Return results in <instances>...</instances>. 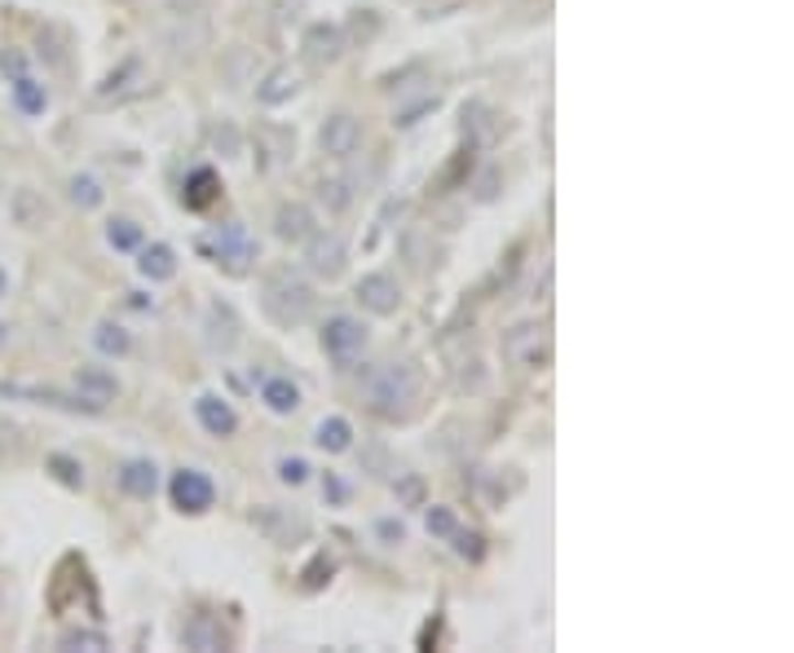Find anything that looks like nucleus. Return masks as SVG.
<instances>
[{
	"label": "nucleus",
	"mask_w": 794,
	"mask_h": 653,
	"mask_svg": "<svg viewBox=\"0 0 794 653\" xmlns=\"http://www.w3.org/2000/svg\"><path fill=\"white\" fill-rule=\"evenodd\" d=\"M362 394H366V407H371L375 416H384V420H407V416L416 411L420 394H424V376H420L416 363H384V367H375V372L366 376Z\"/></svg>",
	"instance_id": "nucleus-1"
},
{
	"label": "nucleus",
	"mask_w": 794,
	"mask_h": 653,
	"mask_svg": "<svg viewBox=\"0 0 794 653\" xmlns=\"http://www.w3.org/2000/svg\"><path fill=\"white\" fill-rule=\"evenodd\" d=\"M313 287L296 274V269H287V265H278V269H269L265 274V283H261V309H265V318L269 322H278V326H305L309 318H313Z\"/></svg>",
	"instance_id": "nucleus-2"
},
{
	"label": "nucleus",
	"mask_w": 794,
	"mask_h": 653,
	"mask_svg": "<svg viewBox=\"0 0 794 653\" xmlns=\"http://www.w3.org/2000/svg\"><path fill=\"white\" fill-rule=\"evenodd\" d=\"M0 71L10 76V98H14V107H19L27 120H36V115L49 111V89L27 71V58H23L19 49H0Z\"/></svg>",
	"instance_id": "nucleus-3"
},
{
	"label": "nucleus",
	"mask_w": 794,
	"mask_h": 653,
	"mask_svg": "<svg viewBox=\"0 0 794 653\" xmlns=\"http://www.w3.org/2000/svg\"><path fill=\"white\" fill-rule=\"evenodd\" d=\"M203 252H208L225 274H247L252 261H256V239H252L239 221H230V225H217V230H212V239L203 243Z\"/></svg>",
	"instance_id": "nucleus-4"
},
{
	"label": "nucleus",
	"mask_w": 794,
	"mask_h": 653,
	"mask_svg": "<svg viewBox=\"0 0 794 653\" xmlns=\"http://www.w3.org/2000/svg\"><path fill=\"white\" fill-rule=\"evenodd\" d=\"M322 350L327 358H335L340 367H349L362 350H366V326L353 318V313H331L322 322Z\"/></svg>",
	"instance_id": "nucleus-5"
},
{
	"label": "nucleus",
	"mask_w": 794,
	"mask_h": 653,
	"mask_svg": "<svg viewBox=\"0 0 794 653\" xmlns=\"http://www.w3.org/2000/svg\"><path fill=\"white\" fill-rule=\"evenodd\" d=\"M504 358L512 363V367H543L548 358H552V341H548V326H539V322H521V326H512V332L504 336Z\"/></svg>",
	"instance_id": "nucleus-6"
},
{
	"label": "nucleus",
	"mask_w": 794,
	"mask_h": 653,
	"mask_svg": "<svg viewBox=\"0 0 794 653\" xmlns=\"http://www.w3.org/2000/svg\"><path fill=\"white\" fill-rule=\"evenodd\" d=\"M168 495H173V508H177V512H186V517H203V512L217 503V486H212V477H208V473H199V468H181V473H173Z\"/></svg>",
	"instance_id": "nucleus-7"
},
{
	"label": "nucleus",
	"mask_w": 794,
	"mask_h": 653,
	"mask_svg": "<svg viewBox=\"0 0 794 653\" xmlns=\"http://www.w3.org/2000/svg\"><path fill=\"white\" fill-rule=\"evenodd\" d=\"M353 296L362 300L366 313H379V318L397 313V305H402V287H397L393 274H362L357 287H353Z\"/></svg>",
	"instance_id": "nucleus-8"
},
{
	"label": "nucleus",
	"mask_w": 794,
	"mask_h": 653,
	"mask_svg": "<svg viewBox=\"0 0 794 653\" xmlns=\"http://www.w3.org/2000/svg\"><path fill=\"white\" fill-rule=\"evenodd\" d=\"M344 239L340 234H322V230H313L309 239H305V261H309V269L318 274V278H340L344 274Z\"/></svg>",
	"instance_id": "nucleus-9"
},
{
	"label": "nucleus",
	"mask_w": 794,
	"mask_h": 653,
	"mask_svg": "<svg viewBox=\"0 0 794 653\" xmlns=\"http://www.w3.org/2000/svg\"><path fill=\"white\" fill-rule=\"evenodd\" d=\"M318 146H322V155H331V159H349V155H357V146H362V124L340 111V115H331V120L318 129Z\"/></svg>",
	"instance_id": "nucleus-10"
},
{
	"label": "nucleus",
	"mask_w": 794,
	"mask_h": 653,
	"mask_svg": "<svg viewBox=\"0 0 794 653\" xmlns=\"http://www.w3.org/2000/svg\"><path fill=\"white\" fill-rule=\"evenodd\" d=\"M239 318H234V309L230 305H208V313H203V345L212 350V354H230L234 345H239Z\"/></svg>",
	"instance_id": "nucleus-11"
},
{
	"label": "nucleus",
	"mask_w": 794,
	"mask_h": 653,
	"mask_svg": "<svg viewBox=\"0 0 794 653\" xmlns=\"http://www.w3.org/2000/svg\"><path fill=\"white\" fill-rule=\"evenodd\" d=\"M300 54L309 67H331L340 54H344V32L335 23H313L300 41Z\"/></svg>",
	"instance_id": "nucleus-12"
},
{
	"label": "nucleus",
	"mask_w": 794,
	"mask_h": 653,
	"mask_svg": "<svg viewBox=\"0 0 794 653\" xmlns=\"http://www.w3.org/2000/svg\"><path fill=\"white\" fill-rule=\"evenodd\" d=\"M195 420H199L203 433H212V438H230V433L239 429L234 407H230L225 398H217V394H199V398H195Z\"/></svg>",
	"instance_id": "nucleus-13"
},
{
	"label": "nucleus",
	"mask_w": 794,
	"mask_h": 653,
	"mask_svg": "<svg viewBox=\"0 0 794 653\" xmlns=\"http://www.w3.org/2000/svg\"><path fill=\"white\" fill-rule=\"evenodd\" d=\"M76 394L93 407V416L107 407V402H115V394H120V385H115V376L107 372V367H80V376H76Z\"/></svg>",
	"instance_id": "nucleus-14"
},
{
	"label": "nucleus",
	"mask_w": 794,
	"mask_h": 653,
	"mask_svg": "<svg viewBox=\"0 0 794 653\" xmlns=\"http://www.w3.org/2000/svg\"><path fill=\"white\" fill-rule=\"evenodd\" d=\"M313 230H318V221H313V212H309L305 203H278V212H274V234H278L283 243H305Z\"/></svg>",
	"instance_id": "nucleus-15"
},
{
	"label": "nucleus",
	"mask_w": 794,
	"mask_h": 653,
	"mask_svg": "<svg viewBox=\"0 0 794 653\" xmlns=\"http://www.w3.org/2000/svg\"><path fill=\"white\" fill-rule=\"evenodd\" d=\"M181 644H186V649H199V653H212V649H225L230 640H225V631H221L217 618L195 613V618H186V627H181Z\"/></svg>",
	"instance_id": "nucleus-16"
},
{
	"label": "nucleus",
	"mask_w": 794,
	"mask_h": 653,
	"mask_svg": "<svg viewBox=\"0 0 794 653\" xmlns=\"http://www.w3.org/2000/svg\"><path fill=\"white\" fill-rule=\"evenodd\" d=\"M252 521H256V530H261V534H269V539H274V543H283V547H287L291 539H305V530H309V521H305V517L283 521V508H274V503H269V508H261Z\"/></svg>",
	"instance_id": "nucleus-17"
},
{
	"label": "nucleus",
	"mask_w": 794,
	"mask_h": 653,
	"mask_svg": "<svg viewBox=\"0 0 794 653\" xmlns=\"http://www.w3.org/2000/svg\"><path fill=\"white\" fill-rule=\"evenodd\" d=\"M120 486L133 499H151L159 490V468L151 460H129V464H120Z\"/></svg>",
	"instance_id": "nucleus-18"
},
{
	"label": "nucleus",
	"mask_w": 794,
	"mask_h": 653,
	"mask_svg": "<svg viewBox=\"0 0 794 653\" xmlns=\"http://www.w3.org/2000/svg\"><path fill=\"white\" fill-rule=\"evenodd\" d=\"M300 93V76L291 71V67H274L269 76H265V85H256V98L265 102V107H283V102H291Z\"/></svg>",
	"instance_id": "nucleus-19"
},
{
	"label": "nucleus",
	"mask_w": 794,
	"mask_h": 653,
	"mask_svg": "<svg viewBox=\"0 0 794 653\" xmlns=\"http://www.w3.org/2000/svg\"><path fill=\"white\" fill-rule=\"evenodd\" d=\"M137 269H142V278H151V283H168V278H177V252H173L168 243H151V247H142Z\"/></svg>",
	"instance_id": "nucleus-20"
},
{
	"label": "nucleus",
	"mask_w": 794,
	"mask_h": 653,
	"mask_svg": "<svg viewBox=\"0 0 794 653\" xmlns=\"http://www.w3.org/2000/svg\"><path fill=\"white\" fill-rule=\"evenodd\" d=\"M313 442H318L327 455H344V451L353 446V424H349L344 416H327V420H318Z\"/></svg>",
	"instance_id": "nucleus-21"
},
{
	"label": "nucleus",
	"mask_w": 794,
	"mask_h": 653,
	"mask_svg": "<svg viewBox=\"0 0 794 653\" xmlns=\"http://www.w3.org/2000/svg\"><path fill=\"white\" fill-rule=\"evenodd\" d=\"M261 402H265L274 416H291V411L300 407V389H296L287 376H274V380L261 385Z\"/></svg>",
	"instance_id": "nucleus-22"
},
{
	"label": "nucleus",
	"mask_w": 794,
	"mask_h": 653,
	"mask_svg": "<svg viewBox=\"0 0 794 653\" xmlns=\"http://www.w3.org/2000/svg\"><path fill=\"white\" fill-rule=\"evenodd\" d=\"M217 190H221V181H217V173H212V168H195V173L186 177V190H181V203H186V208H208V203L217 199Z\"/></svg>",
	"instance_id": "nucleus-23"
},
{
	"label": "nucleus",
	"mask_w": 794,
	"mask_h": 653,
	"mask_svg": "<svg viewBox=\"0 0 794 653\" xmlns=\"http://www.w3.org/2000/svg\"><path fill=\"white\" fill-rule=\"evenodd\" d=\"M93 345H98V350H102L107 358H124L133 341H129V332H124V326H120V322H111V318H102V322L93 326Z\"/></svg>",
	"instance_id": "nucleus-24"
},
{
	"label": "nucleus",
	"mask_w": 794,
	"mask_h": 653,
	"mask_svg": "<svg viewBox=\"0 0 794 653\" xmlns=\"http://www.w3.org/2000/svg\"><path fill=\"white\" fill-rule=\"evenodd\" d=\"M14 217H19V225L41 230V225L49 221V203H41L32 190H19V195H14Z\"/></svg>",
	"instance_id": "nucleus-25"
},
{
	"label": "nucleus",
	"mask_w": 794,
	"mask_h": 653,
	"mask_svg": "<svg viewBox=\"0 0 794 653\" xmlns=\"http://www.w3.org/2000/svg\"><path fill=\"white\" fill-rule=\"evenodd\" d=\"M107 243H111L115 252H137V247H142V225L129 221V217H115V221L107 225Z\"/></svg>",
	"instance_id": "nucleus-26"
},
{
	"label": "nucleus",
	"mask_w": 794,
	"mask_h": 653,
	"mask_svg": "<svg viewBox=\"0 0 794 653\" xmlns=\"http://www.w3.org/2000/svg\"><path fill=\"white\" fill-rule=\"evenodd\" d=\"M102 199H107V190L89 177V173H80V177H71V203L80 208V212H93V208H102Z\"/></svg>",
	"instance_id": "nucleus-27"
},
{
	"label": "nucleus",
	"mask_w": 794,
	"mask_h": 653,
	"mask_svg": "<svg viewBox=\"0 0 794 653\" xmlns=\"http://www.w3.org/2000/svg\"><path fill=\"white\" fill-rule=\"evenodd\" d=\"M331 574H335V561H331L327 552H318V556L305 565V574H300V578H305V591H318V587H327V583H331Z\"/></svg>",
	"instance_id": "nucleus-28"
},
{
	"label": "nucleus",
	"mask_w": 794,
	"mask_h": 653,
	"mask_svg": "<svg viewBox=\"0 0 794 653\" xmlns=\"http://www.w3.org/2000/svg\"><path fill=\"white\" fill-rule=\"evenodd\" d=\"M58 649H107V635L89 631V627H71V631L58 635Z\"/></svg>",
	"instance_id": "nucleus-29"
},
{
	"label": "nucleus",
	"mask_w": 794,
	"mask_h": 653,
	"mask_svg": "<svg viewBox=\"0 0 794 653\" xmlns=\"http://www.w3.org/2000/svg\"><path fill=\"white\" fill-rule=\"evenodd\" d=\"M322 203H327L331 212H344V208L353 203V190H349V181H344V177H335V181H322Z\"/></svg>",
	"instance_id": "nucleus-30"
},
{
	"label": "nucleus",
	"mask_w": 794,
	"mask_h": 653,
	"mask_svg": "<svg viewBox=\"0 0 794 653\" xmlns=\"http://www.w3.org/2000/svg\"><path fill=\"white\" fill-rule=\"evenodd\" d=\"M424 525H429V534H438V539H451V534L460 530V521H455V512H451V508H429Z\"/></svg>",
	"instance_id": "nucleus-31"
},
{
	"label": "nucleus",
	"mask_w": 794,
	"mask_h": 653,
	"mask_svg": "<svg viewBox=\"0 0 794 653\" xmlns=\"http://www.w3.org/2000/svg\"><path fill=\"white\" fill-rule=\"evenodd\" d=\"M451 539H455V552H460L464 561H482V556H486V539H482V534H468V530H455Z\"/></svg>",
	"instance_id": "nucleus-32"
},
{
	"label": "nucleus",
	"mask_w": 794,
	"mask_h": 653,
	"mask_svg": "<svg viewBox=\"0 0 794 653\" xmlns=\"http://www.w3.org/2000/svg\"><path fill=\"white\" fill-rule=\"evenodd\" d=\"M49 468H54V473H58V482H67L71 490H80V486H85V473H80V464H76V460L54 455V460H49Z\"/></svg>",
	"instance_id": "nucleus-33"
},
{
	"label": "nucleus",
	"mask_w": 794,
	"mask_h": 653,
	"mask_svg": "<svg viewBox=\"0 0 794 653\" xmlns=\"http://www.w3.org/2000/svg\"><path fill=\"white\" fill-rule=\"evenodd\" d=\"M309 477V464L300 460V455H283L278 460V482H287V486H300Z\"/></svg>",
	"instance_id": "nucleus-34"
},
{
	"label": "nucleus",
	"mask_w": 794,
	"mask_h": 653,
	"mask_svg": "<svg viewBox=\"0 0 794 653\" xmlns=\"http://www.w3.org/2000/svg\"><path fill=\"white\" fill-rule=\"evenodd\" d=\"M375 530H379V539H388V543H402V539H407V525H402V521H379Z\"/></svg>",
	"instance_id": "nucleus-35"
},
{
	"label": "nucleus",
	"mask_w": 794,
	"mask_h": 653,
	"mask_svg": "<svg viewBox=\"0 0 794 653\" xmlns=\"http://www.w3.org/2000/svg\"><path fill=\"white\" fill-rule=\"evenodd\" d=\"M212 142H225V151H230V155H239V137H234V129H230V124H221V129L212 133Z\"/></svg>",
	"instance_id": "nucleus-36"
},
{
	"label": "nucleus",
	"mask_w": 794,
	"mask_h": 653,
	"mask_svg": "<svg viewBox=\"0 0 794 653\" xmlns=\"http://www.w3.org/2000/svg\"><path fill=\"white\" fill-rule=\"evenodd\" d=\"M420 495H424L420 477H407V482H402V499H407V503H420Z\"/></svg>",
	"instance_id": "nucleus-37"
},
{
	"label": "nucleus",
	"mask_w": 794,
	"mask_h": 653,
	"mask_svg": "<svg viewBox=\"0 0 794 653\" xmlns=\"http://www.w3.org/2000/svg\"><path fill=\"white\" fill-rule=\"evenodd\" d=\"M407 5H420V0H407Z\"/></svg>",
	"instance_id": "nucleus-38"
}]
</instances>
